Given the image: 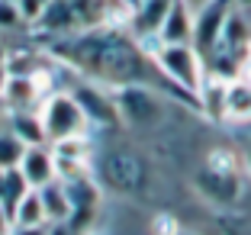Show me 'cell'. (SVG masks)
<instances>
[{"instance_id":"8fae6325","label":"cell","mask_w":251,"mask_h":235,"mask_svg":"<svg viewBox=\"0 0 251 235\" xmlns=\"http://www.w3.org/2000/svg\"><path fill=\"white\" fill-rule=\"evenodd\" d=\"M222 123H232V126H248L251 123V78H235V81L226 84Z\"/></svg>"},{"instance_id":"7a4b0ae2","label":"cell","mask_w":251,"mask_h":235,"mask_svg":"<svg viewBox=\"0 0 251 235\" xmlns=\"http://www.w3.org/2000/svg\"><path fill=\"white\" fill-rule=\"evenodd\" d=\"M145 55L151 58V65L158 68L164 81H171L180 94L197 100L200 87L206 81V58L200 55L193 45H164V42H151L145 49ZM200 106V103H197Z\"/></svg>"},{"instance_id":"9a60e30c","label":"cell","mask_w":251,"mask_h":235,"mask_svg":"<svg viewBox=\"0 0 251 235\" xmlns=\"http://www.w3.org/2000/svg\"><path fill=\"white\" fill-rule=\"evenodd\" d=\"M39 200H42V209H45V219H49V222L71 219V200H68L61 181H52V184L39 187Z\"/></svg>"},{"instance_id":"2e32d148","label":"cell","mask_w":251,"mask_h":235,"mask_svg":"<svg viewBox=\"0 0 251 235\" xmlns=\"http://www.w3.org/2000/svg\"><path fill=\"white\" fill-rule=\"evenodd\" d=\"M32 226H49L42 200H39V190H29L13 206V213H10V229H32Z\"/></svg>"},{"instance_id":"5bb4252c","label":"cell","mask_w":251,"mask_h":235,"mask_svg":"<svg viewBox=\"0 0 251 235\" xmlns=\"http://www.w3.org/2000/svg\"><path fill=\"white\" fill-rule=\"evenodd\" d=\"M216 49H229V52H238V55H248V49H251V16L232 7L229 20L222 26V39H219Z\"/></svg>"},{"instance_id":"9c48e42d","label":"cell","mask_w":251,"mask_h":235,"mask_svg":"<svg viewBox=\"0 0 251 235\" xmlns=\"http://www.w3.org/2000/svg\"><path fill=\"white\" fill-rule=\"evenodd\" d=\"M20 174H23V181H26L32 190H39V187L58 181L52 148H49V145H32V148H26V152H23V161H20Z\"/></svg>"},{"instance_id":"6da1fadb","label":"cell","mask_w":251,"mask_h":235,"mask_svg":"<svg viewBox=\"0 0 251 235\" xmlns=\"http://www.w3.org/2000/svg\"><path fill=\"white\" fill-rule=\"evenodd\" d=\"M68 45H74L68 52V65H77L84 78L106 84L110 90L123 87V84H145V68H155L132 36H123L110 26L71 36Z\"/></svg>"},{"instance_id":"ba28073f","label":"cell","mask_w":251,"mask_h":235,"mask_svg":"<svg viewBox=\"0 0 251 235\" xmlns=\"http://www.w3.org/2000/svg\"><path fill=\"white\" fill-rule=\"evenodd\" d=\"M32 29L45 32V36H55V39L81 36V26H77V16H74V3L71 0H49L45 13L36 20Z\"/></svg>"},{"instance_id":"e0dca14e","label":"cell","mask_w":251,"mask_h":235,"mask_svg":"<svg viewBox=\"0 0 251 235\" xmlns=\"http://www.w3.org/2000/svg\"><path fill=\"white\" fill-rule=\"evenodd\" d=\"M32 187L23 181L20 168H7V171H0V203L7 206V213H13V206L20 203L26 193H29Z\"/></svg>"},{"instance_id":"5b68a950","label":"cell","mask_w":251,"mask_h":235,"mask_svg":"<svg viewBox=\"0 0 251 235\" xmlns=\"http://www.w3.org/2000/svg\"><path fill=\"white\" fill-rule=\"evenodd\" d=\"M68 94L77 100V106L84 110L90 126H119V113H116V100H113V90L106 84H97L90 78H81V81H71Z\"/></svg>"},{"instance_id":"4316f807","label":"cell","mask_w":251,"mask_h":235,"mask_svg":"<svg viewBox=\"0 0 251 235\" xmlns=\"http://www.w3.org/2000/svg\"><path fill=\"white\" fill-rule=\"evenodd\" d=\"M3 81H7V71H0V90H3Z\"/></svg>"},{"instance_id":"277c9868","label":"cell","mask_w":251,"mask_h":235,"mask_svg":"<svg viewBox=\"0 0 251 235\" xmlns=\"http://www.w3.org/2000/svg\"><path fill=\"white\" fill-rule=\"evenodd\" d=\"M39 116H42L49 145L61 139H74V135H87V129H90L84 110L77 106V100L68 90H52L42 100V106H39Z\"/></svg>"},{"instance_id":"3957f363","label":"cell","mask_w":251,"mask_h":235,"mask_svg":"<svg viewBox=\"0 0 251 235\" xmlns=\"http://www.w3.org/2000/svg\"><path fill=\"white\" fill-rule=\"evenodd\" d=\"M113 100H116V113L123 126L132 129H151L164 119V100L155 87L148 84H123L113 87Z\"/></svg>"},{"instance_id":"7402d4cb","label":"cell","mask_w":251,"mask_h":235,"mask_svg":"<svg viewBox=\"0 0 251 235\" xmlns=\"http://www.w3.org/2000/svg\"><path fill=\"white\" fill-rule=\"evenodd\" d=\"M10 235H49V226H32V229H10Z\"/></svg>"},{"instance_id":"ac0fdd59","label":"cell","mask_w":251,"mask_h":235,"mask_svg":"<svg viewBox=\"0 0 251 235\" xmlns=\"http://www.w3.org/2000/svg\"><path fill=\"white\" fill-rule=\"evenodd\" d=\"M23 152H26V145H23V142L16 139L13 132H10L7 126H3V129H0V171H7V168H20Z\"/></svg>"},{"instance_id":"d6986e66","label":"cell","mask_w":251,"mask_h":235,"mask_svg":"<svg viewBox=\"0 0 251 235\" xmlns=\"http://www.w3.org/2000/svg\"><path fill=\"white\" fill-rule=\"evenodd\" d=\"M20 29H29L26 20H23V13H20V7L0 0V32H20Z\"/></svg>"},{"instance_id":"4fadbf2b","label":"cell","mask_w":251,"mask_h":235,"mask_svg":"<svg viewBox=\"0 0 251 235\" xmlns=\"http://www.w3.org/2000/svg\"><path fill=\"white\" fill-rule=\"evenodd\" d=\"M97 168L103 171V177L113 187H119V190H129V187H135V181H139V161L126 152L106 155L103 164H97Z\"/></svg>"},{"instance_id":"83f0119b","label":"cell","mask_w":251,"mask_h":235,"mask_svg":"<svg viewBox=\"0 0 251 235\" xmlns=\"http://www.w3.org/2000/svg\"><path fill=\"white\" fill-rule=\"evenodd\" d=\"M174 235H190V232H180V229H177V232H174Z\"/></svg>"},{"instance_id":"7c38bea8","label":"cell","mask_w":251,"mask_h":235,"mask_svg":"<svg viewBox=\"0 0 251 235\" xmlns=\"http://www.w3.org/2000/svg\"><path fill=\"white\" fill-rule=\"evenodd\" d=\"M7 129L23 142L26 148L32 145H49V135H45V126L39 110H7Z\"/></svg>"},{"instance_id":"cb8c5ba5","label":"cell","mask_w":251,"mask_h":235,"mask_svg":"<svg viewBox=\"0 0 251 235\" xmlns=\"http://www.w3.org/2000/svg\"><path fill=\"white\" fill-rule=\"evenodd\" d=\"M180 3H187V7H190L193 13H197V10H203V7H206L209 0H180Z\"/></svg>"},{"instance_id":"ffe728a7","label":"cell","mask_w":251,"mask_h":235,"mask_svg":"<svg viewBox=\"0 0 251 235\" xmlns=\"http://www.w3.org/2000/svg\"><path fill=\"white\" fill-rule=\"evenodd\" d=\"M16 7H20L26 26H36V20L45 13V7H49V0H16Z\"/></svg>"},{"instance_id":"44dd1931","label":"cell","mask_w":251,"mask_h":235,"mask_svg":"<svg viewBox=\"0 0 251 235\" xmlns=\"http://www.w3.org/2000/svg\"><path fill=\"white\" fill-rule=\"evenodd\" d=\"M49 235H84V232L65 219V222H49Z\"/></svg>"},{"instance_id":"8992f818","label":"cell","mask_w":251,"mask_h":235,"mask_svg":"<svg viewBox=\"0 0 251 235\" xmlns=\"http://www.w3.org/2000/svg\"><path fill=\"white\" fill-rule=\"evenodd\" d=\"M232 7H235V0H209L203 10H197V16H193V49H197L203 58L219 45L222 26L229 20Z\"/></svg>"},{"instance_id":"30bf717a","label":"cell","mask_w":251,"mask_h":235,"mask_svg":"<svg viewBox=\"0 0 251 235\" xmlns=\"http://www.w3.org/2000/svg\"><path fill=\"white\" fill-rule=\"evenodd\" d=\"M193 10L180 0H171V10L164 16L161 29H158V42L164 45H193Z\"/></svg>"},{"instance_id":"52a82bcc","label":"cell","mask_w":251,"mask_h":235,"mask_svg":"<svg viewBox=\"0 0 251 235\" xmlns=\"http://www.w3.org/2000/svg\"><path fill=\"white\" fill-rule=\"evenodd\" d=\"M42 74H7L0 90V106L7 110H39L49 94L42 90Z\"/></svg>"},{"instance_id":"484cf974","label":"cell","mask_w":251,"mask_h":235,"mask_svg":"<svg viewBox=\"0 0 251 235\" xmlns=\"http://www.w3.org/2000/svg\"><path fill=\"white\" fill-rule=\"evenodd\" d=\"M242 161H245V171L251 174V142H248V148H245V158H242Z\"/></svg>"},{"instance_id":"d4e9b609","label":"cell","mask_w":251,"mask_h":235,"mask_svg":"<svg viewBox=\"0 0 251 235\" xmlns=\"http://www.w3.org/2000/svg\"><path fill=\"white\" fill-rule=\"evenodd\" d=\"M235 10H242V13L251 16V0H235Z\"/></svg>"},{"instance_id":"f1b7e54d","label":"cell","mask_w":251,"mask_h":235,"mask_svg":"<svg viewBox=\"0 0 251 235\" xmlns=\"http://www.w3.org/2000/svg\"><path fill=\"white\" fill-rule=\"evenodd\" d=\"M7 3H16V0H7Z\"/></svg>"},{"instance_id":"603a6c76","label":"cell","mask_w":251,"mask_h":235,"mask_svg":"<svg viewBox=\"0 0 251 235\" xmlns=\"http://www.w3.org/2000/svg\"><path fill=\"white\" fill-rule=\"evenodd\" d=\"M10 232V213H7V206L0 203V235H7Z\"/></svg>"}]
</instances>
